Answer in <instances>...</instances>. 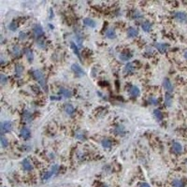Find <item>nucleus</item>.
Masks as SVG:
<instances>
[{"mask_svg":"<svg viewBox=\"0 0 187 187\" xmlns=\"http://www.w3.org/2000/svg\"><path fill=\"white\" fill-rule=\"evenodd\" d=\"M135 71V66L132 63H127L124 67V74H131Z\"/></svg>","mask_w":187,"mask_h":187,"instance_id":"10","label":"nucleus"},{"mask_svg":"<svg viewBox=\"0 0 187 187\" xmlns=\"http://www.w3.org/2000/svg\"><path fill=\"white\" fill-rule=\"evenodd\" d=\"M101 144L102 146L105 148V149H110L111 147V141L108 138H104V139H102V141H101Z\"/></svg>","mask_w":187,"mask_h":187,"instance_id":"24","label":"nucleus"},{"mask_svg":"<svg viewBox=\"0 0 187 187\" xmlns=\"http://www.w3.org/2000/svg\"><path fill=\"white\" fill-rule=\"evenodd\" d=\"M155 48L157 49L158 52H160L161 53H165L166 51L168 50L169 45L166 43H156L155 44Z\"/></svg>","mask_w":187,"mask_h":187,"instance_id":"9","label":"nucleus"},{"mask_svg":"<svg viewBox=\"0 0 187 187\" xmlns=\"http://www.w3.org/2000/svg\"><path fill=\"white\" fill-rule=\"evenodd\" d=\"M70 44H71V48H72L74 53L76 54V55L80 58V57H81V54H80V52H79V49H78V47L76 46V44H75L73 41H72V42H70Z\"/></svg>","mask_w":187,"mask_h":187,"instance_id":"30","label":"nucleus"},{"mask_svg":"<svg viewBox=\"0 0 187 187\" xmlns=\"http://www.w3.org/2000/svg\"><path fill=\"white\" fill-rule=\"evenodd\" d=\"M174 18L180 23H187V13L184 11H177L174 13Z\"/></svg>","mask_w":187,"mask_h":187,"instance_id":"2","label":"nucleus"},{"mask_svg":"<svg viewBox=\"0 0 187 187\" xmlns=\"http://www.w3.org/2000/svg\"><path fill=\"white\" fill-rule=\"evenodd\" d=\"M26 37H27V35H26L25 32H20V34H19V39L20 40H25V39H26Z\"/></svg>","mask_w":187,"mask_h":187,"instance_id":"39","label":"nucleus"},{"mask_svg":"<svg viewBox=\"0 0 187 187\" xmlns=\"http://www.w3.org/2000/svg\"><path fill=\"white\" fill-rule=\"evenodd\" d=\"M138 35V30L136 28V27L130 26L127 29V36L129 37H137Z\"/></svg>","mask_w":187,"mask_h":187,"instance_id":"13","label":"nucleus"},{"mask_svg":"<svg viewBox=\"0 0 187 187\" xmlns=\"http://www.w3.org/2000/svg\"><path fill=\"white\" fill-rule=\"evenodd\" d=\"M33 76L34 78L39 81V83L43 87L44 90H47V84H46V80H45V75L43 72L39 69H36L33 71Z\"/></svg>","mask_w":187,"mask_h":187,"instance_id":"1","label":"nucleus"},{"mask_svg":"<svg viewBox=\"0 0 187 187\" xmlns=\"http://www.w3.org/2000/svg\"><path fill=\"white\" fill-rule=\"evenodd\" d=\"M138 187H151L150 186L148 183H146V182H142V183H140V184H139V186Z\"/></svg>","mask_w":187,"mask_h":187,"instance_id":"40","label":"nucleus"},{"mask_svg":"<svg viewBox=\"0 0 187 187\" xmlns=\"http://www.w3.org/2000/svg\"><path fill=\"white\" fill-rule=\"evenodd\" d=\"M163 87L165 88L166 93H171V92H173V89H174L172 83L168 79V78H166V79H164V81H163Z\"/></svg>","mask_w":187,"mask_h":187,"instance_id":"4","label":"nucleus"},{"mask_svg":"<svg viewBox=\"0 0 187 187\" xmlns=\"http://www.w3.org/2000/svg\"><path fill=\"white\" fill-rule=\"evenodd\" d=\"M64 110L67 115H72L75 112V108L71 104H66L64 107Z\"/></svg>","mask_w":187,"mask_h":187,"instance_id":"16","label":"nucleus"},{"mask_svg":"<svg viewBox=\"0 0 187 187\" xmlns=\"http://www.w3.org/2000/svg\"><path fill=\"white\" fill-rule=\"evenodd\" d=\"M71 69H72L73 70V72L77 75V76H83L84 75V71L83 69V67H81L80 65H78V64H73L72 66H71Z\"/></svg>","mask_w":187,"mask_h":187,"instance_id":"7","label":"nucleus"},{"mask_svg":"<svg viewBox=\"0 0 187 187\" xmlns=\"http://www.w3.org/2000/svg\"><path fill=\"white\" fill-rule=\"evenodd\" d=\"M148 101H149V103L151 104V105H157L158 104V100L156 99L155 97H154V96H150Z\"/></svg>","mask_w":187,"mask_h":187,"instance_id":"34","label":"nucleus"},{"mask_svg":"<svg viewBox=\"0 0 187 187\" xmlns=\"http://www.w3.org/2000/svg\"><path fill=\"white\" fill-rule=\"evenodd\" d=\"M172 186L173 187H184V182H182V180L180 179H175L172 182Z\"/></svg>","mask_w":187,"mask_h":187,"instance_id":"22","label":"nucleus"},{"mask_svg":"<svg viewBox=\"0 0 187 187\" xmlns=\"http://www.w3.org/2000/svg\"><path fill=\"white\" fill-rule=\"evenodd\" d=\"M172 150L173 152H175V154H182V144L180 143V142H177V141H174L172 143Z\"/></svg>","mask_w":187,"mask_h":187,"instance_id":"11","label":"nucleus"},{"mask_svg":"<svg viewBox=\"0 0 187 187\" xmlns=\"http://www.w3.org/2000/svg\"><path fill=\"white\" fill-rule=\"evenodd\" d=\"M51 99H52V100H60L61 97L57 98V96H52V98H51Z\"/></svg>","mask_w":187,"mask_h":187,"instance_id":"41","label":"nucleus"},{"mask_svg":"<svg viewBox=\"0 0 187 187\" xmlns=\"http://www.w3.org/2000/svg\"><path fill=\"white\" fill-rule=\"evenodd\" d=\"M129 94L132 97H138L140 94V90L138 86H132L129 90Z\"/></svg>","mask_w":187,"mask_h":187,"instance_id":"12","label":"nucleus"},{"mask_svg":"<svg viewBox=\"0 0 187 187\" xmlns=\"http://www.w3.org/2000/svg\"><path fill=\"white\" fill-rule=\"evenodd\" d=\"M58 169H59L58 165H53V166H52V168H51L49 171H47L45 174L43 175L42 180H49L51 177H52L53 175H54L57 171H58Z\"/></svg>","mask_w":187,"mask_h":187,"instance_id":"3","label":"nucleus"},{"mask_svg":"<svg viewBox=\"0 0 187 187\" xmlns=\"http://www.w3.org/2000/svg\"><path fill=\"white\" fill-rule=\"evenodd\" d=\"M9 30H11V31H16L17 28H18V25H17L16 23L12 22L9 25Z\"/></svg>","mask_w":187,"mask_h":187,"instance_id":"33","label":"nucleus"},{"mask_svg":"<svg viewBox=\"0 0 187 187\" xmlns=\"http://www.w3.org/2000/svg\"><path fill=\"white\" fill-rule=\"evenodd\" d=\"M43 33H44V31H43V28L41 27V25H36L35 26L33 27V34L37 39H40V37L43 35Z\"/></svg>","mask_w":187,"mask_h":187,"instance_id":"5","label":"nucleus"},{"mask_svg":"<svg viewBox=\"0 0 187 187\" xmlns=\"http://www.w3.org/2000/svg\"><path fill=\"white\" fill-rule=\"evenodd\" d=\"M75 137H76L77 138H79V139L84 138L83 132V131H78V132H76V133H75Z\"/></svg>","mask_w":187,"mask_h":187,"instance_id":"38","label":"nucleus"},{"mask_svg":"<svg viewBox=\"0 0 187 187\" xmlns=\"http://www.w3.org/2000/svg\"><path fill=\"white\" fill-rule=\"evenodd\" d=\"M12 54H13V56H19L20 54H21V49H20V47L18 45H15L14 47L12 48Z\"/></svg>","mask_w":187,"mask_h":187,"instance_id":"29","label":"nucleus"},{"mask_svg":"<svg viewBox=\"0 0 187 187\" xmlns=\"http://www.w3.org/2000/svg\"><path fill=\"white\" fill-rule=\"evenodd\" d=\"M23 168L26 171H31L32 169H33V166L31 164V162H30L28 159H23Z\"/></svg>","mask_w":187,"mask_h":187,"instance_id":"14","label":"nucleus"},{"mask_svg":"<svg viewBox=\"0 0 187 187\" xmlns=\"http://www.w3.org/2000/svg\"><path fill=\"white\" fill-rule=\"evenodd\" d=\"M25 55H26V57H27V60L29 61V63H32L33 60H34V54H33L32 50L25 49Z\"/></svg>","mask_w":187,"mask_h":187,"instance_id":"20","label":"nucleus"},{"mask_svg":"<svg viewBox=\"0 0 187 187\" xmlns=\"http://www.w3.org/2000/svg\"><path fill=\"white\" fill-rule=\"evenodd\" d=\"M183 56H184V58L187 60V51H185V52H184V54H183Z\"/></svg>","mask_w":187,"mask_h":187,"instance_id":"42","label":"nucleus"},{"mask_svg":"<svg viewBox=\"0 0 187 187\" xmlns=\"http://www.w3.org/2000/svg\"><path fill=\"white\" fill-rule=\"evenodd\" d=\"M12 129V124L11 122L9 121H6V122H3L1 124V131H2V134L3 133H8V132L11 131Z\"/></svg>","mask_w":187,"mask_h":187,"instance_id":"6","label":"nucleus"},{"mask_svg":"<svg viewBox=\"0 0 187 187\" xmlns=\"http://www.w3.org/2000/svg\"><path fill=\"white\" fill-rule=\"evenodd\" d=\"M30 135H31V133H30V130L27 127H23L22 128V130H21V137L23 138H25V139H27V138H30Z\"/></svg>","mask_w":187,"mask_h":187,"instance_id":"18","label":"nucleus"},{"mask_svg":"<svg viewBox=\"0 0 187 187\" xmlns=\"http://www.w3.org/2000/svg\"><path fill=\"white\" fill-rule=\"evenodd\" d=\"M165 104L168 107H170L172 105V96L169 93H166L165 96Z\"/></svg>","mask_w":187,"mask_h":187,"instance_id":"23","label":"nucleus"},{"mask_svg":"<svg viewBox=\"0 0 187 187\" xmlns=\"http://www.w3.org/2000/svg\"><path fill=\"white\" fill-rule=\"evenodd\" d=\"M152 23L148 21H145L141 23V28L142 30H144L145 32H150L152 30Z\"/></svg>","mask_w":187,"mask_h":187,"instance_id":"19","label":"nucleus"},{"mask_svg":"<svg viewBox=\"0 0 187 187\" xmlns=\"http://www.w3.org/2000/svg\"><path fill=\"white\" fill-rule=\"evenodd\" d=\"M23 67L22 66V65H16V66H15V74H16V76L20 77L23 74Z\"/></svg>","mask_w":187,"mask_h":187,"instance_id":"28","label":"nucleus"},{"mask_svg":"<svg viewBox=\"0 0 187 187\" xmlns=\"http://www.w3.org/2000/svg\"><path fill=\"white\" fill-rule=\"evenodd\" d=\"M23 119L25 120V122L30 123V122L33 120V116H32L31 112L28 111V110H25V112H23Z\"/></svg>","mask_w":187,"mask_h":187,"instance_id":"25","label":"nucleus"},{"mask_svg":"<svg viewBox=\"0 0 187 187\" xmlns=\"http://www.w3.org/2000/svg\"><path fill=\"white\" fill-rule=\"evenodd\" d=\"M83 23L88 27H91V28H94V27L96 26V23L94 20L91 19V18H85L83 20Z\"/></svg>","mask_w":187,"mask_h":187,"instance_id":"15","label":"nucleus"},{"mask_svg":"<svg viewBox=\"0 0 187 187\" xmlns=\"http://www.w3.org/2000/svg\"><path fill=\"white\" fill-rule=\"evenodd\" d=\"M0 141H1V145L3 148H7L9 146V140L8 138H6L4 136H1V138H0Z\"/></svg>","mask_w":187,"mask_h":187,"instance_id":"32","label":"nucleus"},{"mask_svg":"<svg viewBox=\"0 0 187 187\" xmlns=\"http://www.w3.org/2000/svg\"><path fill=\"white\" fill-rule=\"evenodd\" d=\"M59 94L64 97H66V98H70L71 96H72V92H71L69 89H67V88L61 87L59 89Z\"/></svg>","mask_w":187,"mask_h":187,"instance_id":"8","label":"nucleus"},{"mask_svg":"<svg viewBox=\"0 0 187 187\" xmlns=\"http://www.w3.org/2000/svg\"><path fill=\"white\" fill-rule=\"evenodd\" d=\"M143 17V15H142V13L141 12H139L138 11H135L134 12V15H133V18L135 19H140Z\"/></svg>","mask_w":187,"mask_h":187,"instance_id":"37","label":"nucleus"},{"mask_svg":"<svg viewBox=\"0 0 187 187\" xmlns=\"http://www.w3.org/2000/svg\"><path fill=\"white\" fill-rule=\"evenodd\" d=\"M0 83H1V84L4 85L6 83H8V77H6L4 74L0 75Z\"/></svg>","mask_w":187,"mask_h":187,"instance_id":"35","label":"nucleus"},{"mask_svg":"<svg viewBox=\"0 0 187 187\" xmlns=\"http://www.w3.org/2000/svg\"><path fill=\"white\" fill-rule=\"evenodd\" d=\"M102 187H108L107 185H102Z\"/></svg>","mask_w":187,"mask_h":187,"instance_id":"43","label":"nucleus"},{"mask_svg":"<svg viewBox=\"0 0 187 187\" xmlns=\"http://www.w3.org/2000/svg\"><path fill=\"white\" fill-rule=\"evenodd\" d=\"M37 46L39 47V48H41V49H45V47H46V42H45V40H44L43 39H39L37 40Z\"/></svg>","mask_w":187,"mask_h":187,"instance_id":"31","label":"nucleus"},{"mask_svg":"<svg viewBox=\"0 0 187 187\" xmlns=\"http://www.w3.org/2000/svg\"><path fill=\"white\" fill-rule=\"evenodd\" d=\"M124 127L123 126V125H118V126H116L114 128V133L118 135V136H123L124 134Z\"/></svg>","mask_w":187,"mask_h":187,"instance_id":"21","label":"nucleus"},{"mask_svg":"<svg viewBox=\"0 0 187 187\" xmlns=\"http://www.w3.org/2000/svg\"><path fill=\"white\" fill-rule=\"evenodd\" d=\"M105 35H106V37H108V39H113L116 37V32H115V30L113 28H108V29H107Z\"/></svg>","mask_w":187,"mask_h":187,"instance_id":"17","label":"nucleus"},{"mask_svg":"<svg viewBox=\"0 0 187 187\" xmlns=\"http://www.w3.org/2000/svg\"><path fill=\"white\" fill-rule=\"evenodd\" d=\"M76 41L78 42V44H80L81 45L83 44V37L81 35H79V34H77L76 35Z\"/></svg>","mask_w":187,"mask_h":187,"instance_id":"36","label":"nucleus"},{"mask_svg":"<svg viewBox=\"0 0 187 187\" xmlns=\"http://www.w3.org/2000/svg\"><path fill=\"white\" fill-rule=\"evenodd\" d=\"M131 56H132V54L131 53H129L127 52H124V53H122L120 54V59L122 61H127L131 58Z\"/></svg>","mask_w":187,"mask_h":187,"instance_id":"26","label":"nucleus"},{"mask_svg":"<svg viewBox=\"0 0 187 187\" xmlns=\"http://www.w3.org/2000/svg\"><path fill=\"white\" fill-rule=\"evenodd\" d=\"M154 116L157 121H162L163 120V113L159 110H154Z\"/></svg>","mask_w":187,"mask_h":187,"instance_id":"27","label":"nucleus"}]
</instances>
